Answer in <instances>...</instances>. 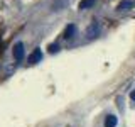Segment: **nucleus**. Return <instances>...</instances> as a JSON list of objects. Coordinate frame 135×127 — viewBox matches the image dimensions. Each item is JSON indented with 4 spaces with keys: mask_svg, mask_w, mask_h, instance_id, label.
<instances>
[{
    "mask_svg": "<svg viewBox=\"0 0 135 127\" xmlns=\"http://www.w3.org/2000/svg\"><path fill=\"white\" fill-rule=\"evenodd\" d=\"M14 58H15V61H22L24 59V54H25V51H24V44L22 42H17V44H14Z\"/></svg>",
    "mask_w": 135,
    "mask_h": 127,
    "instance_id": "1",
    "label": "nucleus"
},
{
    "mask_svg": "<svg viewBox=\"0 0 135 127\" xmlns=\"http://www.w3.org/2000/svg\"><path fill=\"white\" fill-rule=\"evenodd\" d=\"M133 5H135L133 0H122V2L117 5V12H127V10H130Z\"/></svg>",
    "mask_w": 135,
    "mask_h": 127,
    "instance_id": "2",
    "label": "nucleus"
},
{
    "mask_svg": "<svg viewBox=\"0 0 135 127\" xmlns=\"http://www.w3.org/2000/svg\"><path fill=\"white\" fill-rule=\"evenodd\" d=\"M41 59H42V51H41V49H34L27 61H29V65H36V63L41 61Z\"/></svg>",
    "mask_w": 135,
    "mask_h": 127,
    "instance_id": "3",
    "label": "nucleus"
},
{
    "mask_svg": "<svg viewBox=\"0 0 135 127\" xmlns=\"http://www.w3.org/2000/svg\"><path fill=\"white\" fill-rule=\"evenodd\" d=\"M98 32H100V27H98V24L96 22H93L90 27L86 29V37L88 39H93V37H96L98 36Z\"/></svg>",
    "mask_w": 135,
    "mask_h": 127,
    "instance_id": "4",
    "label": "nucleus"
},
{
    "mask_svg": "<svg viewBox=\"0 0 135 127\" xmlns=\"http://www.w3.org/2000/svg\"><path fill=\"white\" fill-rule=\"evenodd\" d=\"M74 32H76V27H74L73 24H69V25L66 27V31L62 32V37H64V39H71V37L74 36Z\"/></svg>",
    "mask_w": 135,
    "mask_h": 127,
    "instance_id": "5",
    "label": "nucleus"
},
{
    "mask_svg": "<svg viewBox=\"0 0 135 127\" xmlns=\"http://www.w3.org/2000/svg\"><path fill=\"white\" fill-rule=\"evenodd\" d=\"M117 117L115 115H107L105 119V127H117Z\"/></svg>",
    "mask_w": 135,
    "mask_h": 127,
    "instance_id": "6",
    "label": "nucleus"
},
{
    "mask_svg": "<svg viewBox=\"0 0 135 127\" xmlns=\"http://www.w3.org/2000/svg\"><path fill=\"white\" fill-rule=\"evenodd\" d=\"M93 5H95V0H81L78 7H79V10H86V8H90Z\"/></svg>",
    "mask_w": 135,
    "mask_h": 127,
    "instance_id": "7",
    "label": "nucleus"
},
{
    "mask_svg": "<svg viewBox=\"0 0 135 127\" xmlns=\"http://www.w3.org/2000/svg\"><path fill=\"white\" fill-rule=\"evenodd\" d=\"M57 49H59L57 44H51L49 46V53H57Z\"/></svg>",
    "mask_w": 135,
    "mask_h": 127,
    "instance_id": "8",
    "label": "nucleus"
},
{
    "mask_svg": "<svg viewBox=\"0 0 135 127\" xmlns=\"http://www.w3.org/2000/svg\"><path fill=\"white\" fill-rule=\"evenodd\" d=\"M130 98H132V100H135V90H133L132 93H130Z\"/></svg>",
    "mask_w": 135,
    "mask_h": 127,
    "instance_id": "9",
    "label": "nucleus"
}]
</instances>
